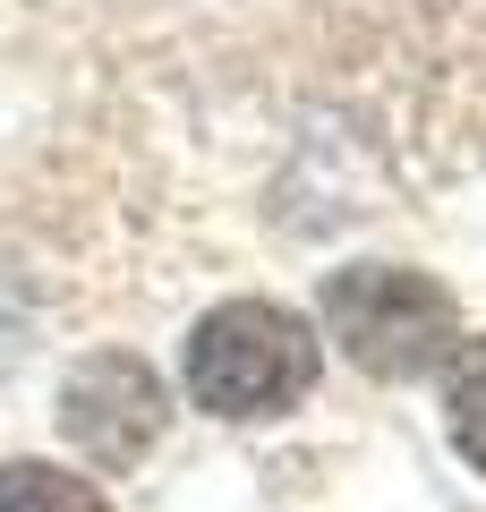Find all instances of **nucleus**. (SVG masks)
<instances>
[{"mask_svg": "<svg viewBox=\"0 0 486 512\" xmlns=\"http://www.w3.org/2000/svg\"><path fill=\"white\" fill-rule=\"evenodd\" d=\"M324 342L376 384H418L461 350V308L418 265H342L324 274Z\"/></svg>", "mask_w": 486, "mask_h": 512, "instance_id": "nucleus-1", "label": "nucleus"}, {"mask_svg": "<svg viewBox=\"0 0 486 512\" xmlns=\"http://www.w3.org/2000/svg\"><path fill=\"white\" fill-rule=\"evenodd\" d=\"M316 367L324 342L307 316L273 308V299H222L188 333V402L214 419H282L307 402Z\"/></svg>", "mask_w": 486, "mask_h": 512, "instance_id": "nucleus-2", "label": "nucleus"}, {"mask_svg": "<svg viewBox=\"0 0 486 512\" xmlns=\"http://www.w3.org/2000/svg\"><path fill=\"white\" fill-rule=\"evenodd\" d=\"M162 419H171V393H162V376L137 350H94V359H77L69 384H60V436H69V453L94 461L103 478L137 470L162 444Z\"/></svg>", "mask_w": 486, "mask_h": 512, "instance_id": "nucleus-3", "label": "nucleus"}, {"mask_svg": "<svg viewBox=\"0 0 486 512\" xmlns=\"http://www.w3.org/2000/svg\"><path fill=\"white\" fill-rule=\"evenodd\" d=\"M0 512H111L103 487L60 461H0Z\"/></svg>", "mask_w": 486, "mask_h": 512, "instance_id": "nucleus-4", "label": "nucleus"}, {"mask_svg": "<svg viewBox=\"0 0 486 512\" xmlns=\"http://www.w3.org/2000/svg\"><path fill=\"white\" fill-rule=\"evenodd\" d=\"M444 427L461 444L469 470H486V333L452 350V376H444Z\"/></svg>", "mask_w": 486, "mask_h": 512, "instance_id": "nucleus-5", "label": "nucleus"}, {"mask_svg": "<svg viewBox=\"0 0 486 512\" xmlns=\"http://www.w3.org/2000/svg\"><path fill=\"white\" fill-rule=\"evenodd\" d=\"M35 350V325H26V308H18V291H0V384L18 376V359Z\"/></svg>", "mask_w": 486, "mask_h": 512, "instance_id": "nucleus-6", "label": "nucleus"}]
</instances>
